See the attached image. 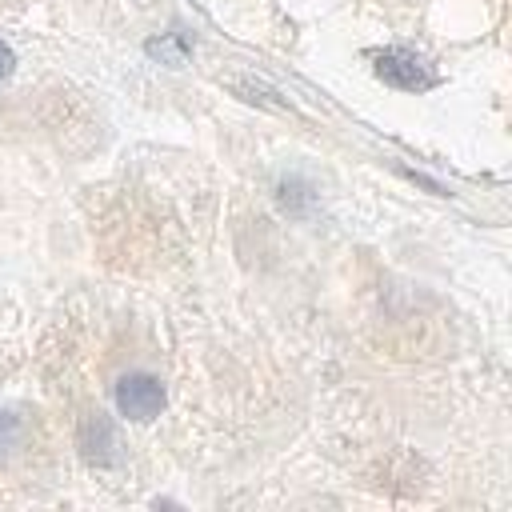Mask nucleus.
Listing matches in <instances>:
<instances>
[{"label":"nucleus","mask_w":512,"mask_h":512,"mask_svg":"<svg viewBox=\"0 0 512 512\" xmlns=\"http://www.w3.org/2000/svg\"><path fill=\"white\" fill-rule=\"evenodd\" d=\"M16 436H20V420L12 412H0V460L16 448Z\"/></svg>","instance_id":"39448f33"},{"label":"nucleus","mask_w":512,"mask_h":512,"mask_svg":"<svg viewBox=\"0 0 512 512\" xmlns=\"http://www.w3.org/2000/svg\"><path fill=\"white\" fill-rule=\"evenodd\" d=\"M148 56H156L168 68H184V60H188V36L184 32H168L160 40H148Z\"/></svg>","instance_id":"20e7f679"},{"label":"nucleus","mask_w":512,"mask_h":512,"mask_svg":"<svg viewBox=\"0 0 512 512\" xmlns=\"http://www.w3.org/2000/svg\"><path fill=\"white\" fill-rule=\"evenodd\" d=\"M376 76L392 88H404V92H424L436 84V72L424 56L408 52V48H384L376 52Z\"/></svg>","instance_id":"f257e3e1"},{"label":"nucleus","mask_w":512,"mask_h":512,"mask_svg":"<svg viewBox=\"0 0 512 512\" xmlns=\"http://www.w3.org/2000/svg\"><path fill=\"white\" fill-rule=\"evenodd\" d=\"M80 448L92 464H116V432L104 412H92L80 428Z\"/></svg>","instance_id":"7ed1b4c3"},{"label":"nucleus","mask_w":512,"mask_h":512,"mask_svg":"<svg viewBox=\"0 0 512 512\" xmlns=\"http://www.w3.org/2000/svg\"><path fill=\"white\" fill-rule=\"evenodd\" d=\"M12 68H16V56H12V48H8V44H0V84L12 76Z\"/></svg>","instance_id":"423d86ee"},{"label":"nucleus","mask_w":512,"mask_h":512,"mask_svg":"<svg viewBox=\"0 0 512 512\" xmlns=\"http://www.w3.org/2000/svg\"><path fill=\"white\" fill-rule=\"evenodd\" d=\"M116 408L128 416V420H156L160 408H164V384L148 372H128L120 384H116Z\"/></svg>","instance_id":"f03ea898"}]
</instances>
